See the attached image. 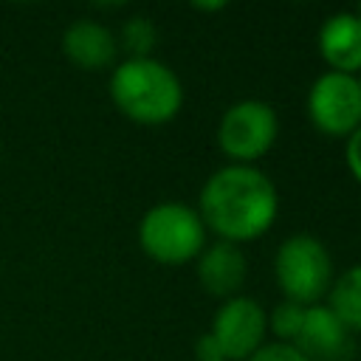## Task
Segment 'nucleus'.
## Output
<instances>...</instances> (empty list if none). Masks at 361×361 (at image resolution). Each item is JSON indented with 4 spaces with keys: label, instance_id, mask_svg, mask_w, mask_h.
<instances>
[{
    "label": "nucleus",
    "instance_id": "obj_1",
    "mask_svg": "<svg viewBox=\"0 0 361 361\" xmlns=\"http://www.w3.org/2000/svg\"><path fill=\"white\" fill-rule=\"evenodd\" d=\"M197 214L226 243H248L262 237L276 214L279 195L274 180L248 164H226L214 169L197 197Z\"/></svg>",
    "mask_w": 361,
    "mask_h": 361
},
{
    "label": "nucleus",
    "instance_id": "obj_2",
    "mask_svg": "<svg viewBox=\"0 0 361 361\" xmlns=\"http://www.w3.org/2000/svg\"><path fill=\"white\" fill-rule=\"evenodd\" d=\"M116 107L138 124H166L183 107V85L161 59H124L110 76Z\"/></svg>",
    "mask_w": 361,
    "mask_h": 361
},
{
    "label": "nucleus",
    "instance_id": "obj_3",
    "mask_svg": "<svg viewBox=\"0 0 361 361\" xmlns=\"http://www.w3.org/2000/svg\"><path fill=\"white\" fill-rule=\"evenodd\" d=\"M138 243L155 262L183 265L189 259H197V254L206 248V226L197 209L178 200H164L141 217Z\"/></svg>",
    "mask_w": 361,
    "mask_h": 361
},
{
    "label": "nucleus",
    "instance_id": "obj_4",
    "mask_svg": "<svg viewBox=\"0 0 361 361\" xmlns=\"http://www.w3.org/2000/svg\"><path fill=\"white\" fill-rule=\"evenodd\" d=\"M274 276L288 302L319 305L333 285V259L327 245L313 234H290L274 254Z\"/></svg>",
    "mask_w": 361,
    "mask_h": 361
},
{
    "label": "nucleus",
    "instance_id": "obj_5",
    "mask_svg": "<svg viewBox=\"0 0 361 361\" xmlns=\"http://www.w3.org/2000/svg\"><path fill=\"white\" fill-rule=\"evenodd\" d=\"M217 147L231 164H248L259 161L279 135V116L276 110L262 99H243L223 110L217 121Z\"/></svg>",
    "mask_w": 361,
    "mask_h": 361
},
{
    "label": "nucleus",
    "instance_id": "obj_6",
    "mask_svg": "<svg viewBox=\"0 0 361 361\" xmlns=\"http://www.w3.org/2000/svg\"><path fill=\"white\" fill-rule=\"evenodd\" d=\"M307 118L310 124L330 135V138H347L353 130L361 127V85L358 76L324 71L313 79L307 90Z\"/></svg>",
    "mask_w": 361,
    "mask_h": 361
},
{
    "label": "nucleus",
    "instance_id": "obj_7",
    "mask_svg": "<svg viewBox=\"0 0 361 361\" xmlns=\"http://www.w3.org/2000/svg\"><path fill=\"white\" fill-rule=\"evenodd\" d=\"M209 336L223 361H248L265 344L268 313L251 296H231L217 307Z\"/></svg>",
    "mask_w": 361,
    "mask_h": 361
},
{
    "label": "nucleus",
    "instance_id": "obj_8",
    "mask_svg": "<svg viewBox=\"0 0 361 361\" xmlns=\"http://www.w3.org/2000/svg\"><path fill=\"white\" fill-rule=\"evenodd\" d=\"M293 344L307 361H353L358 353L355 333L324 302L305 310V322Z\"/></svg>",
    "mask_w": 361,
    "mask_h": 361
},
{
    "label": "nucleus",
    "instance_id": "obj_9",
    "mask_svg": "<svg viewBox=\"0 0 361 361\" xmlns=\"http://www.w3.org/2000/svg\"><path fill=\"white\" fill-rule=\"evenodd\" d=\"M197 282L217 299H231V296H240V288L245 285V276H248V259L243 254L240 245L234 243H226V240H217L212 245H206L197 259Z\"/></svg>",
    "mask_w": 361,
    "mask_h": 361
},
{
    "label": "nucleus",
    "instance_id": "obj_10",
    "mask_svg": "<svg viewBox=\"0 0 361 361\" xmlns=\"http://www.w3.org/2000/svg\"><path fill=\"white\" fill-rule=\"evenodd\" d=\"M316 45L330 71L358 76L361 73V14L358 11H336L330 14L319 34Z\"/></svg>",
    "mask_w": 361,
    "mask_h": 361
},
{
    "label": "nucleus",
    "instance_id": "obj_11",
    "mask_svg": "<svg viewBox=\"0 0 361 361\" xmlns=\"http://www.w3.org/2000/svg\"><path fill=\"white\" fill-rule=\"evenodd\" d=\"M65 56L82 71H102L116 59L118 42L113 31L96 20H76L62 37Z\"/></svg>",
    "mask_w": 361,
    "mask_h": 361
},
{
    "label": "nucleus",
    "instance_id": "obj_12",
    "mask_svg": "<svg viewBox=\"0 0 361 361\" xmlns=\"http://www.w3.org/2000/svg\"><path fill=\"white\" fill-rule=\"evenodd\" d=\"M353 333H361V262L350 265L338 276H333V285L327 290L324 302Z\"/></svg>",
    "mask_w": 361,
    "mask_h": 361
},
{
    "label": "nucleus",
    "instance_id": "obj_13",
    "mask_svg": "<svg viewBox=\"0 0 361 361\" xmlns=\"http://www.w3.org/2000/svg\"><path fill=\"white\" fill-rule=\"evenodd\" d=\"M158 42V28L149 17H130L121 28V45L130 51V59H144Z\"/></svg>",
    "mask_w": 361,
    "mask_h": 361
},
{
    "label": "nucleus",
    "instance_id": "obj_14",
    "mask_svg": "<svg viewBox=\"0 0 361 361\" xmlns=\"http://www.w3.org/2000/svg\"><path fill=\"white\" fill-rule=\"evenodd\" d=\"M305 305H296V302H288V299H282L274 310H271V316H268V327H271V333L276 336V341H288V344H293L296 341V336H299V330H302V322H305Z\"/></svg>",
    "mask_w": 361,
    "mask_h": 361
},
{
    "label": "nucleus",
    "instance_id": "obj_15",
    "mask_svg": "<svg viewBox=\"0 0 361 361\" xmlns=\"http://www.w3.org/2000/svg\"><path fill=\"white\" fill-rule=\"evenodd\" d=\"M248 361H307L296 344L288 341H265Z\"/></svg>",
    "mask_w": 361,
    "mask_h": 361
},
{
    "label": "nucleus",
    "instance_id": "obj_16",
    "mask_svg": "<svg viewBox=\"0 0 361 361\" xmlns=\"http://www.w3.org/2000/svg\"><path fill=\"white\" fill-rule=\"evenodd\" d=\"M344 158H347V169H350V175L361 183V127H358V130H353V133L347 135Z\"/></svg>",
    "mask_w": 361,
    "mask_h": 361
},
{
    "label": "nucleus",
    "instance_id": "obj_17",
    "mask_svg": "<svg viewBox=\"0 0 361 361\" xmlns=\"http://www.w3.org/2000/svg\"><path fill=\"white\" fill-rule=\"evenodd\" d=\"M197 11H217V8H226V3H195Z\"/></svg>",
    "mask_w": 361,
    "mask_h": 361
},
{
    "label": "nucleus",
    "instance_id": "obj_18",
    "mask_svg": "<svg viewBox=\"0 0 361 361\" xmlns=\"http://www.w3.org/2000/svg\"><path fill=\"white\" fill-rule=\"evenodd\" d=\"M358 85H361V73H358Z\"/></svg>",
    "mask_w": 361,
    "mask_h": 361
},
{
    "label": "nucleus",
    "instance_id": "obj_19",
    "mask_svg": "<svg viewBox=\"0 0 361 361\" xmlns=\"http://www.w3.org/2000/svg\"><path fill=\"white\" fill-rule=\"evenodd\" d=\"M358 14H361V6H358Z\"/></svg>",
    "mask_w": 361,
    "mask_h": 361
}]
</instances>
